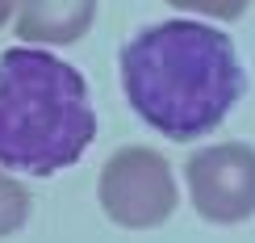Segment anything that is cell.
Instances as JSON below:
<instances>
[{
    "mask_svg": "<svg viewBox=\"0 0 255 243\" xmlns=\"http://www.w3.org/2000/svg\"><path fill=\"white\" fill-rule=\"evenodd\" d=\"M29 189L17 181L13 172H4L0 168V239H8V235H17L21 227L29 223Z\"/></svg>",
    "mask_w": 255,
    "mask_h": 243,
    "instance_id": "6",
    "label": "cell"
},
{
    "mask_svg": "<svg viewBox=\"0 0 255 243\" xmlns=\"http://www.w3.org/2000/svg\"><path fill=\"white\" fill-rule=\"evenodd\" d=\"M184 181L205 223L235 227L255 214V151L247 143L201 147L184 164Z\"/></svg>",
    "mask_w": 255,
    "mask_h": 243,
    "instance_id": "4",
    "label": "cell"
},
{
    "mask_svg": "<svg viewBox=\"0 0 255 243\" xmlns=\"http://www.w3.org/2000/svg\"><path fill=\"white\" fill-rule=\"evenodd\" d=\"M97 202L113 227L126 231L163 227L180 202L172 164L151 147H122L105 160L97 176Z\"/></svg>",
    "mask_w": 255,
    "mask_h": 243,
    "instance_id": "3",
    "label": "cell"
},
{
    "mask_svg": "<svg viewBox=\"0 0 255 243\" xmlns=\"http://www.w3.org/2000/svg\"><path fill=\"white\" fill-rule=\"evenodd\" d=\"M180 13H201V17H214V21H235L247 13L251 0H167Z\"/></svg>",
    "mask_w": 255,
    "mask_h": 243,
    "instance_id": "7",
    "label": "cell"
},
{
    "mask_svg": "<svg viewBox=\"0 0 255 243\" xmlns=\"http://www.w3.org/2000/svg\"><path fill=\"white\" fill-rule=\"evenodd\" d=\"M130 109L172 143L214 134L243 97V67L230 34L205 21H159L122 46Z\"/></svg>",
    "mask_w": 255,
    "mask_h": 243,
    "instance_id": "1",
    "label": "cell"
},
{
    "mask_svg": "<svg viewBox=\"0 0 255 243\" xmlns=\"http://www.w3.org/2000/svg\"><path fill=\"white\" fill-rule=\"evenodd\" d=\"M97 139L88 80L46 46H8L0 55V168L55 176L80 164Z\"/></svg>",
    "mask_w": 255,
    "mask_h": 243,
    "instance_id": "2",
    "label": "cell"
},
{
    "mask_svg": "<svg viewBox=\"0 0 255 243\" xmlns=\"http://www.w3.org/2000/svg\"><path fill=\"white\" fill-rule=\"evenodd\" d=\"M97 0H21L13 34L25 46H71L92 29Z\"/></svg>",
    "mask_w": 255,
    "mask_h": 243,
    "instance_id": "5",
    "label": "cell"
},
{
    "mask_svg": "<svg viewBox=\"0 0 255 243\" xmlns=\"http://www.w3.org/2000/svg\"><path fill=\"white\" fill-rule=\"evenodd\" d=\"M17 8H21V0H0V25H8Z\"/></svg>",
    "mask_w": 255,
    "mask_h": 243,
    "instance_id": "8",
    "label": "cell"
}]
</instances>
